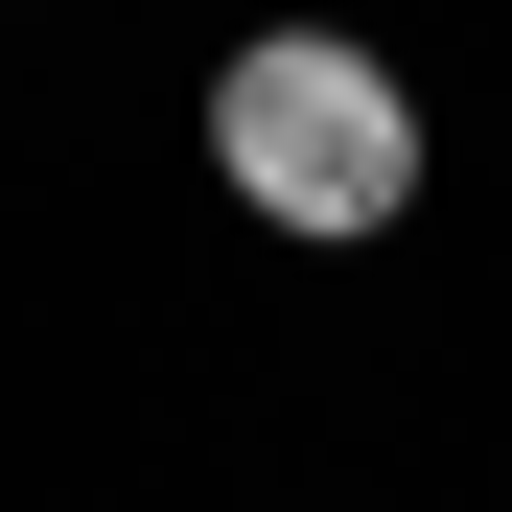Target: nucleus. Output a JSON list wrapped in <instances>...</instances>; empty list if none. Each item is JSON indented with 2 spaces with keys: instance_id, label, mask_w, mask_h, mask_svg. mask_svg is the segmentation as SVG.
Listing matches in <instances>:
<instances>
[{
  "instance_id": "1",
  "label": "nucleus",
  "mask_w": 512,
  "mask_h": 512,
  "mask_svg": "<svg viewBox=\"0 0 512 512\" xmlns=\"http://www.w3.org/2000/svg\"><path fill=\"white\" fill-rule=\"evenodd\" d=\"M210 187H233L256 233H303V256L396 233V210H419V94H396V47H350V24L210 47Z\"/></svg>"
}]
</instances>
